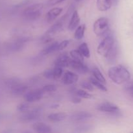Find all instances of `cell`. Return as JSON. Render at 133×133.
I'll list each match as a JSON object with an SVG mask.
<instances>
[{"mask_svg": "<svg viewBox=\"0 0 133 133\" xmlns=\"http://www.w3.org/2000/svg\"><path fill=\"white\" fill-rule=\"evenodd\" d=\"M110 80L116 84H122L130 80L131 74L129 70L122 65L113 66L108 71Z\"/></svg>", "mask_w": 133, "mask_h": 133, "instance_id": "1", "label": "cell"}, {"mask_svg": "<svg viewBox=\"0 0 133 133\" xmlns=\"http://www.w3.org/2000/svg\"><path fill=\"white\" fill-rule=\"evenodd\" d=\"M116 42V40L113 34L110 32H108L105 35V37L101 40L97 48V51L100 55L106 57L108 53L112 49Z\"/></svg>", "mask_w": 133, "mask_h": 133, "instance_id": "2", "label": "cell"}, {"mask_svg": "<svg viewBox=\"0 0 133 133\" xmlns=\"http://www.w3.org/2000/svg\"><path fill=\"white\" fill-rule=\"evenodd\" d=\"M44 5L42 3H36L27 6L23 12V16L26 19L34 21L38 19L42 16Z\"/></svg>", "mask_w": 133, "mask_h": 133, "instance_id": "3", "label": "cell"}, {"mask_svg": "<svg viewBox=\"0 0 133 133\" xmlns=\"http://www.w3.org/2000/svg\"><path fill=\"white\" fill-rule=\"evenodd\" d=\"M94 32L97 36H103L109 31V21L105 17L98 18L94 23Z\"/></svg>", "mask_w": 133, "mask_h": 133, "instance_id": "4", "label": "cell"}, {"mask_svg": "<svg viewBox=\"0 0 133 133\" xmlns=\"http://www.w3.org/2000/svg\"><path fill=\"white\" fill-rule=\"evenodd\" d=\"M97 109L101 112L107 113L113 116H120L122 112L119 108L115 104L110 102H104L97 105Z\"/></svg>", "mask_w": 133, "mask_h": 133, "instance_id": "5", "label": "cell"}, {"mask_svg": "<svg viewBox=\"0 0 133 133\" xmlns=\"http://www.w3.org/2000/svg\"><path fill=\"white\" fill-rule=\"evenodd\" d=\"M45 92L43 91L42 88L31 90L28 91L24 94L25 101L28 103H34L36 101H40L44 96Z\"/></svg>", "mask_w": 133, "mask_h": 133, "instance_id": "6", "label": "cell"}, {"mask_svg": "<svg viewBox=\"0 0 133 133\" xmlns=\"http://www.w3.org/2000/svg\"><path fill=\"white\" fill-rule=\"evenodd\" d=\"M42 115V109L40 108H36L31 110H27L25 112L22 116L20 119L23 122H31L36 120L38 119Z\"/></svg>", "mask_w": 133, "mask_h": 133, "instance_id": "7", "label": "cell"}, {"mask_svg": "<svg viewBox=\"0 0 133 133\" xmlns=\"http://www.w3.org/2000/svg\"><path fill=\"white\" fill-rule=\"evenodd\" d=\"M92 117L91 113L87 111H79L73 113L70 116V119L74 122H82L90 119Z\"/></svg>", "mask_w": 133, "mask_h": 133, "instance_id": "8", "label": "cell"}, {"mask_svg": "<svg viewBox=\"0 0 133 133\" xmlns=\"http://www.w3.org/2000/svg\"><path fill=\"white\" fill-rule=\"evenodd\" d=\"M70 66H71L73 70L81 74H86L89 71L88 68L84 64V62L75 61L74 59H71L70 64Z\"/></svg>", "mask_w": 133, "mask_h": 133, "instance_id": "9", "label": "cell"}, {"mask_svg": "<svg viewBox=\"0 0 133 133\" xmlns=\"http://www.w3.org/2000/svg\"><path fill=\"white\" fill-rule=\"evenodd\" d=\"M79 80V76L71 71H66L62 76L61 81L65 85H72Z\"/></svg>", "mask_w": 133, "mask_h": 133, "instance_id": "10", "label": "cell"}, {"mask_svg": "<svg viewBox=\"0 0 133 133\" xmlns=\"http://www.w3.org/2000/svg\"><path fill=\"white\" fill-rule=\"evenodd\" d=\"M66 15H64L63 17H62L61 18H60V19H58L57 22H56L48 31L45 32V35H48V36H51L52 35H53L54 34H55L56 32H58L59 31H61V29L62 28L64 25V23L65 19H66Z\"/></svg>", "mask_w": 133, "mask_h": 133, "instance_id": "11", "label": "cell"}, {"mask_svg": "<svg viewBox=\"0 0 133 133\" xmlns=\"http://www.w3.org/2000/svg\"><path fill=\"white\" fill-rule=\"evenodd\" d=\"M71 61V59L68 55L67 53H62L55 61V66H61L62 68L68 67V66H70Z\"/></svg>", "mask_w": 133, "mask_h": 133, "instance_id": "12", "label": "cell"}, {"mask_svg": "<svg viewBox=\"0 0 133 133\" xmlns=\"http://www.w3.org/2000/svg\"><path fill=\"white\" fill-rule=\"evenodd\" d=\"M62 10L63 9L61 7H55L49 10L46 14L47 22L51 23L54 21L62 13Z\"/></svg>", "mask_w": 133, "mask_h": 133, "instance_id": "13", "label": "cell"}, {"mask_svg": "<svg viewBox=\"0 0 133 133\" xmlns=\"http://www.w3.org/2000/svg\"><path fill=\"white\" fill-rule=\"evenodd\" d=\"M80 22L81 19L80 16L79 15V13H78L77 10H75L73 12L71 19H70V22H69L68 29L70 31H74V30L76 29L78 26H79Z\"/></svg>", "mask_w": 133, "mask_h": 133, "instance_id": "14", "label": "cell"}, {"mask_svg": "<svg viewBox=\"0 0 133 133\" xmlns=\"http://www.w3.org/2000/svg\"><path fill=\"white\" fill-rule=\"evenodd\" d=\"M32 129L36 132L48 133L51 132L52 129L50 126L42 122H36L32 125Z\"/></svg>", "mask_w": 133, "mask_h": 133, "instance_id": "15", "label": "cell"}, {"mask_svg": "<svg viewBox=\"0 0 133 133\" xmlns=\"http://www.w3.org/2000/svg\"><path fill=\"white\" fill-rule=\"evenodd\" d=\"M118 43L116 41V42L114 43V45L112 48V49H110V51H109V53H108V55H107V57L105 58H107L108 62L109 63H114L116 62L117 59V57H118Z\"/></svg>", "mask_w": 133, "mask_h": 133, "instance_id": "16", "label": "cell"}, {"mask_svg": "<svg viewBox=\"0 0 133 133\" xmlns=\"http://www.w3.org/2000/svg\"><path fill=\"white\" fill-rule=\"evenodd\" d=\"M10 88L12 89V93L16 96H21L22 94H25L28 90V87L22 84L19 82L14 84Z\"/></svg>", "mask_w": 133, "mask_h": 133, "instance_id": "17", "label": "cell"}, {"mask_svg": "<svg viewBox=\"0 0 133 133\" xmlns=\"http://www.w3.org/2000/svg\"><path fill=\"white\" fill-rule=\"evenodd\" d=\"M112 6V0H97V7L100 11H107Z\"/></svg>", "mask_w": 133, "mask_h": 133, "instance_id": "18", "label": "cell"}, {"mask_svg": "<svg viewBox=\"0 0 133 133\" xmlns=\"http://www.w3.org/2000/svg\"><path fill=\"white\" fill-rule=\"evenodd\" d=\"M66 117H67V115L64 112L52 113L48 116V119L52 122H62L66 119Z\"/></svg>", "mask_w": 133, "mask_h": 133, "instance_id": "19", "label": "cell"}, {"mask_svg": "<svg viewBox=\"0 0 133 133\" xmlns=\"http://www.w3.org/2000/svg\"><path fill=\"white\" fill-rule=\"evenodd\" d=\"M58 44H59V43H58V42H55L52 43L51 44L45 47V48L42 51L40 54L42 55L43 56H45L48 55L50 54V53H53V52L57 51H58Z\"/></svg>", "mask_w": 133, "mask_h": 133, "instance_id": "20", "label": "cell"}, {"mask_svg": "<svg viewBox=\"0 0 133 133\" xmlns=\"http://www.w3.org/2000/svg\"><path fill=\"white\" fill-rule=\"evenodd\" d=\"M90 81L94 85V87H96L97 88H98L99 90H100L102 92H107V88H106V87L105 86V84L103 83H101V81H98L97 79H96V78L94 77L93 76L92 77L90 78Z\"/></svg>", "mask_w": 133, "mask_h": 133, "instance_id": "21", "label": "cell"}, {"mask_svg": "<svg viewBox=\"0 0 133 133\" xmlns=\"http://www.w3.org/2000/svg\"><path fill=\"white\" fill-rule=\"evenodd\" d=\"M86 30V25L85 24L81 25L77 27V28L75 29V38L76 40H81L83 37H84V32Z\"/></svg>", "mask_w": 133, "mask_h": 133, "instance_id": "22", "label": "cell"}, {"mask_svg": "<svg viewBox=\"0 0 133 133\" xmlns=\"http://www.w3.org/2000/svg\"><path fill=\"white\" fill-rule=\"evenodd\" d=\"M78 50L80 51L83 55V57H86V58H89L90 57V49L88 48V45L87 43H83L81 44L79 47Z\"/></svg>", "mask_w": 133, "mask_h": 133, "instance_id": "23", "label": "cell"}, {"mask_svg": "<svg viewBox=\"0 0 133 133\" xmlns=\"http://www.w3.org/2000/svg\"><path fill=\"white\" fill-rule=\"evenodd\" d=\"M92 74H93L94 77H95L96 79L101 81V83H104V84H106V79H105V77L103 76L102 73L100 71V70L97 68H94L92 70Z\"/></svg>", "mask_w": 133, "mask_h": 133, "instance_id": "24", "label": "cell"}, {"mask_svg": "<svg viewBox=\"0 0 133 133\" xmlns=\"http://www.w3.org/2000/svg\"><path fill=\"white\" fill-rule=\"evenodd\" d=\"M70 56L72 58V59L75 60V61H81V62H83V61H84V57L77 49H74V50L71 51H70Z\"/></svg>", "mask_w": 133, "mask_h": 133, "instance_id": "25", "label": "cell"}, {"mask_svg": "<svg viewBox=\"0 0 133 133\" xmlns=\"http://www.w3.org/2000/svg\"><path fill=\"white\" fill-rule=\"evenodd\" d=\"M63 74V68L61 66H55L53 69V75H54V79H58L62 77Z\"/></svg>", "mask_w": 133, "mask_h": 133, "instance_id": "26", "label": "cell"}, {"mask_svg": "<svg viewBox=\"0 0 133 133\" xmlns=\"http://www.w3.org/2000/svg\"><path fill=\"white\" fill-rule=\"evenodd\" d=\"M76 94L79 97L83 99H91L92 98V96L90 93L87 92V91L84 90H76Z\"/></svg>", "mask_w": 133, "mask_h": 133, "instance_id": "27", "label": "cell"}, {"mask_svg": "<svg viewBox=\"0 0 133 133\" xmlns=\"http://www.w3.org/2000/svg\"><path fill=\"white\" fill-rule=\"evenodd\" d=\"M91 128H92V127L89 125H81L75 127L74 131L75 132H87V131H89Z\"/></svg>", "mask_w": 133, "mask_h": 133, "instance_id": "28", "label": "cell"}, {"mask_svg": "<svg viewBox=\"0 0 133 133\" xmlns=\"http://www.w3.org/2000/svg\"><path fill=\"white\" fill-rule=\"evenodd\" d=\"M80 85L82 88H83L84 89L87 90L88 91H93L94 87L90 81H82L80 83Z\"/></svg>", "mask_w": 133, "mask_h": 133, "instance_id": "29", "label": "cell"}, {"mask_svg": "<svg viewBox=\"0 0 133 133\" xmlns=\"http://www.w3.org/2000/svg\"><path fill=\"white\" fill-rule=\"evenodd\" d=\"M44 92H53L57 90V87L55 84H46L42 88Z\"/></svg>", "mask_w": 133, "mask_h": 133, "instance_id": "30", "label": "cell"}, {"mask_svg": "<svg viewBox=\"0 0 133 133\" xmlns=\"http://www.w3.org/2000/svg\"><path fill=\"white\" fill-rule=\"evenodd\" d=\"M124 89L133 98V81L127 82L124 86Z\"/></svg>", "mask_w": 133, "mask_h": 133, "instance_id": "31", "label": "cell"}, {"mask_svg": "<svg viewBox=\"0 0 133 133\" xmlns=\"http://www.w3.org/2000/svg\"><path fill=\"white\" fill-rule=\"evenodd\" d=\"M29 109V105L28 102H25L23 103H21L19 106L18 107V110L19 112H25L27 111Z\"/></svg>", "mask_w": 133, "mask_h": 133, "instance_id": "32", "label": "cell"}, {"mask_svg": "<svg viewBox=\"0 0 133 133\" xmlns=\"http://www.w3.org/2000/svg\"><path fill=\"white\" fill-rule=\"evenodd\" d=\"M43 75H44V77H45L46 79H53V77H54V75H53V70H51V69H48V70H45L44 74H43Z\"/></svg>", "mask_w": 133, "mask_h": 133, "instance_id": "33", "label": "cell"}, {"mask_svg": "<svg viewBox=\"0 0 133 133\" xmlns=\"http://www.w3.org/2000/svg\"><path fill=\"white\" fill-rule=\"evenodd\" d=\"M70 44V40H63L62 42L59 43L58 44V51H61L64 49L65 48H67L68 45H69Z\"/></svg>", "mask_w": 133, "mask_h": 133, "instance_id": "34", "label": "cell"}, {"mask_svg": "<svg viewBox=\"0 0 133 133\" xmlns=\"http://www.w3.org/2000/svg\"><path fill=\"white\" fill-rule=\"evenodd\" d=\"M65 0H49L47 3L48 6H53V5H55L57 4L60 3L61 2H63Z\"/></svg>", "mask_w": 133, "mask_h": 133, "instance_id": "35", "label": "cell"}, {"mask_svg": "<svg viewBox=\"0 0 133 133\" xmlns=\"http://www.w3.org/2000/svg\"><path fill=\"white\" fill-rule=\"evenodd\" d=\"M32 1H33V0H23V1H22V2H21L19 5H18L17 6L19 7V6H25V5H29V4L31 3Z\"/></svg>", "mask_w": 133, "mask_h": 133, "instance_id": "36", "label": "cell"}, {"mask_svg": "<svg viewBox=\"0 0 133 133\" xmlns=\"http://www.w3.org/2000/svg\"><path fill=\"white\" fill-rule=\"evenodd\" d=\"M118 1H119V0H112V5H117L118 3Z\"/></svg>", "mask_w": 133, "mask_h": 133, "instance_id": "37", "label": "cell"}, {"mask_svg": "<svg viewBox=\"0 0 133 133\" xmlns=\"http://www.w3.org/2000/svg\"><path fill=\"white\" fill-rule=\"evenodd\" d=\"M58 106H59V105H57V104H56V105H52V106H51V108H57V107H58Z\"/></svg>", "mask_w": 133, "mask_h": 133, "instance_id": "38", "label": "cell"}, {"mask_svg": "<svg viewBox=\"0 0 133 133\" xmlns=\"http://www.w3.org/2000/svg\"><path fill=\"white\" fill-rule=\"evenodd\" d=\"M77 1H81V0H76Z\"/></svg>", "mask_w": 133, "mask_h": 133, "instance_id": "39", "label": "cell"}]
</instances>
